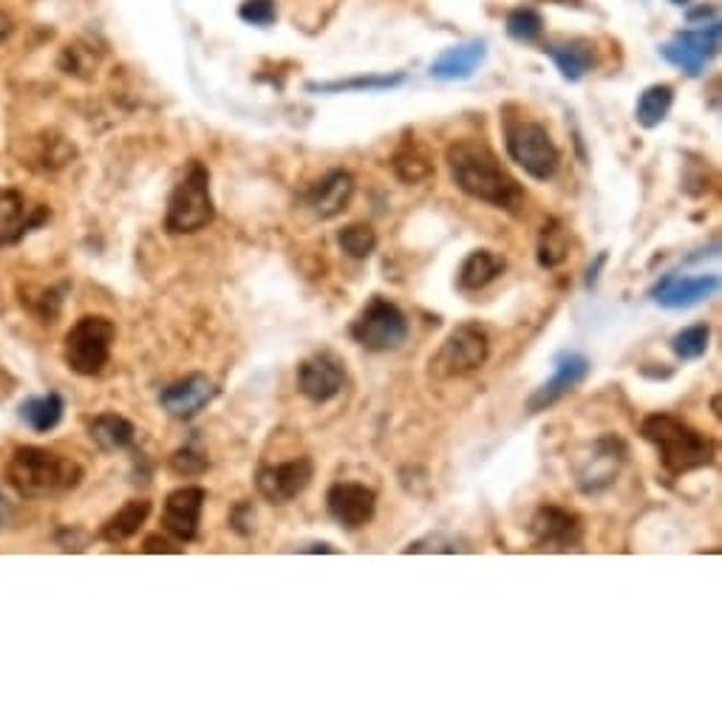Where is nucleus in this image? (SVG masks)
Listing matches in <instances>:
<instances>
[{"mask_svg":"<svg viewBox=\"0 0 722 722\" xmlns=\"http://www.w3.org/2000/svg\"><path fill=\"white\" fill-rule=\"evenodd\" d=\"M326 511L346 530H363L377 513V493L363 482H334L326 493Z\"/></svg>","mask_w":722,"mask_h":722,"instance_id":"nucleus-14","label":"nucleus"},{"mask_svg":"<svg viewBox=\"0 0 722 722\" xmlns=\"http://www.w3.org/2000/svg\"><path fill=\"white\" fill-rule=\"evenodd\" d=\"M337 244L348 259L363 261L377 250V232L366 221H357V225H348L337 232Z\"/></svg>","mask_w":722,"mask_h":722,"instance_id":"nucleus-32","label":"nucleus"},{"mask_svg":"<svg viewBox=\"0 0 722 722\" xmlns=\"http://www.w3.org/2000/svg\"><path fill=\"white\" fill-rule=\"evenodd\" d=\"M484 57H488L484 41L462 43V46L448 48V51L436 57L434 66H431V77H436V80H465L482 66Z\"/></svg>","mask_w":722,"mask_h":722,"instance_id":"nucleus-21","label":"nucleus"},{"mask_svg":"<svg viewBox=\"0 0 722 722\" xmlns=\"http://www.w3.org/2000/svg\"><path fill=\"white\" fill-rule=\"evenodd\" d=\"M346 386V366L332 352H318L298 366V391L314 405L334 400Z\"/></svg>","mask_w":722,"mask_h":722,"instance_id":"nucleus-12","label":"nucleus"},{"mask_svg":"<svg viewBox=\"0 0 722 722\" xmlns=\"http://www.w3.org/2000/svg\"><path fill=\"white\" fill-rule=\"evenodd\" d=\"M148 516H150V502H145V498H134V502H128L123 511H116L114 516L105 522L100 536H103L108 545H123V541L134 539V536L142 530Z\"/></svg>","mask_w":722,"mask_h":722,"instance_id":"nucleus-25","label":"nucleus"},{"mask_svg":"<svg viewBox=\"0 0 722 722\" xmlns=\"http://www.w3.org/2000/svg\"><path fill=\"white\" fill-rule=\"evenodd\" d=\"M720 51V23H709L697 32H677L672 41L663 46V57L672 66L686 71L688 77H700L706 62Z\"/></svg>","mask_w":722,"mask_h":722,"instance_id":"nucleus-13","label":"nucleus"},{"mask_svg":"<svg viewBox=\"0 0 722 722\" xmlns=\"http://www.w3.org/2000/svg\"><path fill=\"white\" fill-rule=\"evenodd\" d=\"M586 375H589V360H586L584 355H578V352H561V355L555 357V371H552L550 380L541 382L539 389L530 394V400H527V411H530V414L547 411L550 405H555L561 397L570 394L578 382H584Z\"/></svg>","mask_w":722,"mask_h":722,"instance_id":"nucleus-17","label":"nucleus"},{"mask_svg":"<svg viewBox=\"0 0 722 722\" xmlns=\"http://www.w3.org/2000/svg\"><path fill=\"white\" fill-rule=\"evenodd\" d=\"M314 479V462L309 457L289 459L278 465H261L255 473V488L270 505H289L307 491Z\"/></svg>","mask_w":722,"mask_h":722,"instance_id":"nucleus-11","label":"nucleus"},{"mask_svg":"<svg viewBox=\"0 0 722 722\" xmlns=\"http://www.w3.org/2000/svg\"><path fill=\"white\" fill-rule=\"evenodd\" d=\"M207 491L198 484H184L176 488L171 496L164 498L162 511V527L171 532L173 539L182 545L193 541L198 536V525H202V511H205Z\"/></svg>","mask_w":722,"mask_h":722,"instance_id":"nucleus-15","label":"nucleus"},{"mask_svg":"<svg viewBox=\"0 0 722 722\" xmlns=\"http://www.w3.org/2000/svg\"><path fill=\"white\" fill-rule=\"evenodd\" d=\"M48 207L32 205L21 191H0V247L21 244L48 221Z\"/></svg>","mask_w":722,"mask_h":722,"instance_id":"nucleus-16","label":"nucleus"},{"mask_svg":"<svg viewBox=\"0 0 722 722\" xmlns=\"http://www.w3.org/2000/svg\"><path fill=\"white\" fill-rule=\"evenodd\" d=\"M629 448L627 443L615 434L598 436L593 445H586L584 450L575 459V484L578 491L586 496H595V493H604L607 488H612L615 479L620 477V470L627 465Z\"/></svg>","mask_w":722,"mask_h":722,"instance_id":"nucleus-9","label":"nucleus"},{"mask_svg":"<svg viewBox=\"0 0 722 722\" xmlns=\"http://www.w3.org/2000/svg\"><path fill=\"white\" fill-rule=\"evenodd\" d=\"M570 253V236H566L561 221H547L539 236V264L545 270H555L566 261Z\"/></svg>","mask_w":722,"mask_h":722,"instance_id":"nucleus-29","label":"nucleus"},{"mask_svg":"<svg viewBox=\"0 0 722 722\" xmlns=\"http://www.w3.org/2000/svg\"><path fill=\"white\" fill-rule=\"evenodd\" d=\"M207 468H210V459H207V450L202 448L196 434L191 436V443H184L171 457V470L179 477H198Z\"/></svg>","mask_w":722,"mask_h":722,"instance_id":"nucleus-33","label":"nucleus"},{"mask_svg":"<svg viewBox=\"0 0 722 722\" xmlns=\"http://www.w3.org/2000/svg\"><path fill=\"white\" fill-rule=\"evenodd\" d=\"M348 334L360 348L382 355V352H394L409 341V318L389 298L375 295L352 321Z\"/></svg>","mask_w":722,"mask_h":722,"instance_id":"nucleus-7","label":"nucleus"},{"mask_svg":"<svg viewBox=\"0 0 722 722\" xmlns=\"http://www.w3.org/2000/svg\"><path fill=\"white\" fill-rule=\"evenodd\" d=\"M142 550L145 552H182V547L171 545V541L162 539V536H148V539H145Z\"/></svg>","mask_w":722,"mask_h":722,"instance_id":"nucleus-38","label":"nucleus"},{"mask_svg":"<svg viewBox=\"0 0 722 722\" xmlns=\"http://www.w3.org/2000/svg\"><path fill=\"white\" fill-rule=\"evenodd\" d=\"M391 164H394L397 179L405 184L423 182V179H428L431 173H434V162H431L428 150L420 142H414V139H409V142L397 150V157Z\"/></svg>","mask_w":722,"mask_h":722,"instance_id":"nucleus-28","label":"nucleus"},{"mask_svg":"<svg viewBox=\"0 0 722 722\" xmlns=\"http://www.w3.org/2000/svg\"><path fill=\"white\" fill-rule=\"evenodd\" d=\"M505 130L507 157L536 182H550L561 168V150L552 142L550 130L530 116H511L502 119Z\"/></svg>","mask_w":722,"mask_h":722,"instance_id":"nucleus-4","label":"nucleus"},{"mask_svg":"<svg viewBox=\"0 0 722 722\" xmlns=\"http://www.w3.org/2000/svg\"><path fill=\"white\" fill-rule=\"evenodd\" d=\"M216 218V205L210 193V171L202 162H193L182 182L173 187L164 213V230L171 236H193L202 232Z\"/></svg>","mask_w":722,"mask_h":722,"instance_id":"nucleus-5","label":"nucleus"},{"mask_svg":"<svg viewBox=\"0 0 722 722\" xmlns=\"http://www.w3.org/2000/svg\"><path fill=\"white\" fill-rule=\"evenodd\" d=\"M491 357V341L488 332L477 323H462L443 341V346L436 348V355L431 357V375L439 380H454V377L477 375L479 368Z\"/></svg>","mask_w":722,"mask_h":722,"instance_id":"nucleus-8","label":"nucleus"},{"mask_svg":"<svg viewBox=\"0 0 722 722\" xmlns=\"http://www.w3.org/2000/svg\"><path fill=\"white\" fill-rule=\"evenodd\" d=\"M89 436L96 443V448L111 454V450L130 448L137 439V428L125 416L105 411V414H96L94 420H89Z\"/></svg>","mask_w":722,"mask_h":722,"instance_id":"nucleus-23","label":"nucleus"},{"mask_svg":"<svg viewBox=\"0 0 722 722\" xmlns=\"http://www.w3.org/2000/svg\"><path fill=\"white\" fill-rule=\"evenodd\" d=\"M527 530H530L532 547L547 552L578 550L581 541H584L581 518L573 511L559 505H541L539 511L532 513Z\"/></svg>","mask_w":722,"mask_h":722,"instance_id":"nucleus-10","label":"nucleus"},{"mask_svg":"<svg viewBox=\"0 0 722 722\" xmlns=\"http://www.w3.org/2000/svg\"><path fill=\"white\" fill-rule=\"evenodd\" d=\"M507 270L505 255L493 253V250H473L468 259L462 261L457 275L459 293H479V289L491 287L493 280Z\"/></svg>","mask_w":722,"mask_h":722,"instance_id":"nucleus-22","label":"nucleus"},{"mask_svg":"<svg viewBox=\"0 0 722 722\" xmlns=\"http://www.w3.org/2000/svg\"><path fill=\"white\" fill-rule=\"evenodd\" d=\"M116 341L114 321L103 318V314H85L66 334V346H62V357L69 363V368L80 377L100 375L111 360V348Z\"/></svg>","mask_w":722,"mask_h":722,"instance_id":"nucleus-6","label":"nucleus"},{"mask_svg":"<svg viewBox=\"0 0 722 722\" xmlns=\"http://www.w3.org/2000/svg\"><path fill=\"white\" fill-rule=\"evenodd\" d=\"M9 518H12V505H9V498L0 493V530L9 525Z\"/></svg>","mask_w":722,"mask_h":722,"instance_id":"nucleus-39","label":"nucleus"},{"mask_svg":"<svg viewBox=\"0 0 722 722\" xmlns=\"http://www.w3.org/2000/svg\"><path fill=\"white\" fill-rule=\"evenodd\" d=\"M672 103H675V89L666 85V82H657V85H649L646 91L638 100V108H634V119L643 128H657L668 116L672 111Z\"/></svg>","mask_w":722,"mask_h":722,"instance_id":"nucleus-27","label":"nucleus"},{"mask_svg":"<svg viewBox=\"0 0 722 722\" xmlns=\"http://www.w3.org/2000/svg\"><path fill=\"white\" fill-rule=\"evenodd\" d=\"M355 196V176L348 171H332L307 193V205L321 221L341 216Z\"/></svg>","mask_w":722,"mask_h":722,"instance_id":"nucleus-20","label":"nucleus"},{"mask_svg":"<svg viewBox=\"0 0 722 722\" xmlns=\"http://www.w3.org/2000/svg\"><path fill=\"white\" fill-rule=\"evenodd\" d=\"M9 482L23 498H51L75 491L82 482V468L48 448H18L9 459Z\"/></svg>","mask_w":722,"mask_h":722,"instance_id":"nucleus-3","label":"nucleus"},{"mask_svg":"<svg viewBox=\"0 0 722 722\" xmlns=\"http://www.w3.org/2000/svg\"><path fill=\"white\" fill-rule=\"evenodd\" d=\"M717 289H720V278H717V275L683 278V275L677 273H668L649 289V298L666 309H688L695 307V303H702V300H709Z\"/></svg>","mask_w":722,"mask_h":722,"instance_id":"nucleus-19","label":"nucleus"},{"mask_svg":"<svg viewBox=\"0 0 722 722\" xmlns=\"http://www.w3.org/2000/svg\"><path fill=\"white\" fill-rule=\"evenodd\" d=\"M457 550H462V547H457V541L445 539V536H439V532L405 547V552H457Z\"/></svg>","mask_w":722,"mask_h":722,"instance_id":"nucleus-36","label":"nucleus"},{"mask_svg":"<svg viewBox=\"0 0 722 722\" xmlns=\"http://www.w3.org/2000/svg\"><path fill=\"white\" fill-rule=\"evenodd\" d=\"M445 162H448L450 176L465 196L511 213H516L525 202L522 184L502 168L496 153L482 139L450 142L445 150Z\"/></svg>","mask_w":722,"mask_h":722,"instance_id":"nucleus-1","label":"nucleus"},{"mask_svg":"<svg viewBox=\"0 0 722 722\" xmlns=\"http://www.w3.org/2000/svg\"><path fill=\"white\" fill-rule=\"evenodd\" d=\"M307 552H334V547H329V545H312V547H307Z\"/></svg>","mask_w":722,"mask_h":722,"instance_id":"nucleus-42","label":"nucleus"},{"mask_svg":"<svg viewBox=\"0 0 722 722\" xmlns=\"http://www.w3.org/2000/svg\"><path fill=\"white\" fill-rule=\"evenodd\" d=\"M709 323H695V326L680 329V332L672 337V352H675L677 360H700V357L709 352Z\"/></svg>","mask_w":722,"mask_h":722,"instance_id":"nucleus-31","label":"nucleus"},{"mask_svg":"<svg viewBox=\"0 0 722 722\" xmlns=\"http://www.w3.org/2000/svg\"><path fill=\"white\" fill-rule=\"evenodd\" d=\"M9 35H12V21H9V14L0 12V43L7 41Z\"/></svg>","mask_w":722,"mask_h":722,"instance_id":"nucleus-40","label":"nucleus"},{"mask_svg":"<svg viewBox=\"0 0 722 722\" xmlns=\"http://www.w3.org/2000/svg\"><path fill=\"white\" fill-rule=\"evenodd\" d=\"M62 411H66V402L60 394H43V397H28L26 402H21L18 416L21 423H26L28 428L37 431V434H46V431L57 428L62 420Z\"/></svg>","mask_w":722,"mask_h":722,"instance_id":"nucleus-26","label":"nucleus"},{"mask_svg":"<svg viewBox=\"0 0 722 722\" xmlns=\"http://www.w3.org/2000/svg\"><path fill=\"white\" fill-rule=\"evenodd\" d=\"M641 436L657 450V459L668 477H686L691 470L709 468L714 462V439L666 411L649 414L641 423Z\"/></svg>","mask_w":722,"mask_h":722,"instance_id":"nucleus-2","label":"nucleus"},{"mask_svg":"<svg viewBox=\"0 0 722 722\" xmlns=\"http://www.w3.org/2000/svg\"><path fill=\"white\" fill-rule=\"evenodd\" d=\"M241 21L253 23V26H270L275 21V3L273 0H244L239 9Z\"/></svg>","mask_w":722,"mask_h":722,"instance_id":"nucleus-35","label":"nucleus"},{"mask_svg":"<svg viewBox=\"0 0 722 722\" xmlns=\"http://www.w3.org/2000/svg\"><path fill=\"white\" fill-rule=\"evenodd\" d=\"M541 28H545V21H541V14L530 7L513 9L507 14V35L518 43H530L541 35Z\"/></svg>","mask_w":722,"mask_h":722,"instance_id":"nucleus-34","label":"nucleus"},{"mask_svg":"<svg viewBox=\"0 0 722 722\" xmlns=\"http://www.w3.org/2000/svg\"><path fill=\"white\" fill-rule=\"evenodd\" d=\"M717 9L714 7H706V9H697V12H688V21H700V18H714Z\"/></svg>","mask_w":722,"mask_h":722,"instance_id":"nucleus-41","label":"nucleus"},{"mask_svg":"<svg viewBox=\"0 0 722 722\" xmlns=\"http://www.w3.org/2000/svg\"><path fill=\"white\" fill-rule=\"evenodd\" d=\"M672 3H677V7H686V3H691V0H672Z\"/></svg>","mask_w":722,"mask_h":722,"instance_id":"nucleus-43","label":"nucleus"},{"mask_svg":"<svg viewBox=\"0 0 722 722\" xmlns=\"http://www.w3.org/2000/svg\"><path fill=\"white\" fill-rule=\"evenodd\" d=\"M253 522H255V513H253V507L247 505V502H241V505L236 507V511H232V516H230L232 530L241 532V536H250V532H253V527H255Z\"/></svg>","mask_w":722,"mask_h":722,"instance_id":"nucleus-37","label":"nucleus"},{"mask_svg":"<svg viewBox=\"0 0 722 722\" xmlns=\"http://www.w3.org/2000/svg\"><path fill=\"white\" fill-rule=\"evenodd\" d=\"M547 55L559 66L561 77L570 82H578L586 71L595 66V48L586 41H566V43H547Z\"/></svg>","mask_w":722,"mask_h":722,"instance_id":"nucleus-24","label":"nucleus"},{"mask_svg":"<svg viewBox=\"0 0 722 722\" xmlns=\"http://www.w3.org/2000/svg\"><path fill=\"white\" fill-rule=\"evenodd\" d=\"M405 82V75L394 77H355V80L337 82H309L307 91H321V94H346V91H386L397 89Z\"/></svg>","mask_w":722,"mask_h":722,"instance_id":"nucleus-30","label":"nucleus"},{"mask_svg":"<svg viewBox=\"0 0 722 722\" xmlns=\"http://www.w3.org/2000/svg\"><path fill=\"white\" fill-rule=\"evenodd\" d=\"M218 397V386L202 371H193V375L182 377V380L171 382L168 389H162L159 402L162 409L168 411L176 420H193L202 409H207L213 400Z\"/></svg>","mask_w":722,"mask_h":722,"instance_id":"nucleus-18","label":"nucleus"}]
</instances>
